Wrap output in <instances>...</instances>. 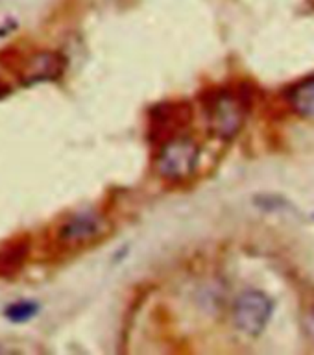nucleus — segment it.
I'll use <instances>...</instances> for the list:
<instances>
[{
	"label": "nucleus",
	"instance_id": "obj_3",
	"mask_svg": "<svg viewBox=\"0 0 314 355\" xmlns=\"http://www.w3.org/2000/svg\"><path fill=\"white\" fill-rule=\"evenodd\" d=\"M246 121V110L238 94L232 91L216 94L207 105V122L211 132L220 139H233Z\"/></svg>",
	"mask_w": 314,
	"mask_h": 355
},
{
	"label": "nucleus",
	"instance_id": "obj_7",
	"mask_svg": "<svg viewBox=\"0 0 314 355\" xmlns=\"http://www.w3.org/2000/svg\"><path fill=\"white\" fill-rule=\"evenodd\" d=\"M39 313V305L30 300H22V302H15L6 307V318L13 324H24L30 322L33 316Z\"/></svg>",
	"mask_w": 314,
	"mask_h": 355
},
{
	"label": "nucleus",
	"instance_id": "obj_4",
	"mask_svg": "<svg viewBox=\"0 0 314 355\" xmlns=\"http://www.w3.org/2000/svg\"><path fill=\"white\" fill-rule=\"evenodd\" d=\"M107 222L98 211L87 209L74 213L58 230V243L65 248H80L93 243L105 233Z\"/></svg>",
	"mask_w": 314,
	"mask_h": 355
},
{
	"label": "nucleus",
	"instance_id": "obj_1",
	"mask_svg": "<svg viewBox=\"0 0 314 355\" xmlns=\"http://www.w3.org/2000/svg\"><path fill=\"white\" fill-rule=\"evenodd\" d=\"M200 154V144L187 133L166 139L155 157V172L168 182L189 180L198 166Z\"/></svg>",
	"mask_w": 314,
	"mask_h": 355
},
{
	"label": "nucleus",
	"instance_id": "obj_5",
	"mask_svg": "<svg viewBox=\"0 0 314 355\" xmlns=\"http://www.w3.org/2000/svg\"><path fill=\"white\" fill-rule=\"evenodd\" d=\"M63 72V58L54 52H39L28 60V65L24 69L22 78L28 82H44V80H54L61 76Z\"/></svg>",
	"mask_w": 314,
	"mask_h": 355
},
{
	"label": "nucleus",
	"instance_id": "obj_2",
	"mask_svg": "<svg viewBox=\"0 0 314 355\" xmlns=\"http://www.w3.org/2000/svg\"><path fill=\"white\" fill-rule=\"evenodd\" d=\"M272 315H274V300L257 288H248L241 293L233 307L235 326L248 337H259L270 324Z\"/></svg>",
	"mask_w": 314,
	"mask_h": 355
},
{
	"label": "nucleus",
	"instance_id": "obj_6",
	"mask_svg": "<svg viewBox=\"0 0 314 355\" xmlns=\"http://www.w3.org/2000/svg\"><path fill=\"white\" fill-rule=\"evenodd\" d=\"M287 102L296 115L314 121V74L304 78L288 91Z\"/></svg>",
	"mask_w": 314,
	"mask_h": 355
}]
</instances>
